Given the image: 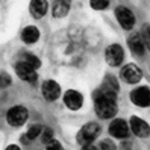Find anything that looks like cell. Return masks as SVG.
<instances>
[{"label": "cell", "instance_id": "cell-11", "mask_svg": "<svg viewBox=\"0 0 150 150\" xmlns=\"http://www.w3.org/2000/svg\"><path fill=\"white\" fill-rule=\"evenodd\" d=\"M130 127H132V132L139 138H147L149 134H150L149 125L144 120H141L139 117H132L130 118Z\"/></svg>", "mask_w": 150, "mask_h": 150}, {"label": "cell", "instance_id": "cell-19", "mask_svg": "<svg viewBox=\"0 0 150 150\" xmlns=\"http://www.w3.org/2000/svg\"><path fill=\"white\" fill-rule=\"evenodd\" d=\"M40 134H41V126L35 125V126H32V127L28 130V134H26V138H28V139H35L37 137H40Z\"/></svg>", "mask_w": 150, "mask_h": 150}, {"label": "cell", "instance_id": "cell-7", "mask_svg": "<svg viewBox=\"0 0 150 150\" xmlns=\"http://www.w3.org/2000/svg\"><path fill=\"white\" fill-rule=\"evenodd\" d=\"M143 77V71L135 64H127L121 68V79L127 83H138Z\"/></svg>", "mask_w": 150, "mask_h": 150}, {"label": "cell", "instance_id": "cell-3", "mask_svg": "<svg viewBox=\"0 0 150 150\" xmlns=\"http://www.w3.org/2000/svg\"><path fill=\"white\" fill-rule=\"evenodd\" d=\"M28 117H29V112H28V109H26L24 106H14L6 114L8 123H9L11 126H14V127L23 126L26 123V120H28Z\"/></svg>", "mask_w": 150, "mask_h": 150}, {"label": "cell", "instance_id": "cell-20", "mask_svg": "<svg viewBox=\"0 0 150 150\" xmlns=\"http://www.w3.org/2000/svg\"><path fill=\"white\" fill-rule=\"evenodd\" d=\"M11 82H12V79H11L9 74H8V73H0V88L9 86Z\"/></svg>", "mask_w": 150, "mask_h": 150}, {"label": "cell", "instance_id": "cell-24", "mask_svg": "<svg viewBox=\"0 0 150 150\" xmlns=\"http://www.w3.org/2000/svg\"><path fill=\"white\" fill-rule=\"evenodd\" d=\"M12 149L14 150H18V147H17V146H9V147H8V150H12Z\"/></svg>", "mask_w": 150, "mask_h": 150}, {"label": "cell", "instance_id": "cell-8", "mask_svg": "<svg viewBox=\"0 0 150 150\" xmlns=\"http://www.w3.org/2000/svg\"><path fill=\"white\" fill-rule=\"evenodd\" d=\"M149 97H150V93H149L147 86H139V88H137V90H134L130 93L132 103H135L137 106H141V108L149 106V103H150Z\"/></svg>", "mask_w": 150, "mask_h": 150}, {"label": "cell", "instance_id": "cell-12", "mask_svg": "<svg viewBox=\"0 0 150 150\" xmlns=\"http://www.w3.org/2000/svg\"><path fill=\"white\" fill-rule=\"evenodd\" d=\"M42 96L47 100L53 102L61 96V86L55 81H46L42 83Z\"/></svg>", "mask_w": 150, "mask_h": 150}, {"label": "cell", "instance_id": "cell-16", "mask_svg": "<svg viewBox=\"0 0 150 150\" xmlns=\"http://www.w3.org/2000/svg\"><path fill=\"white\" fill-rule=\"evenodd\" d=\"M38 38H40V30L35 28V26H28V28L23 29V32H21V40H23L26 44L37 42Z\"/></svg>", "mask_w": 150, "mask_h": 150}, {"label": "cell", "instance_id": "cell-10", "mask_svg": "<svg viewBox=\"0 0 150 150\" xmlns=\"http://www.w3.org/2000/svg\"><path fill=\"white\" fill-rule=\"evenodd\" d=\"M109 134L114 138H127L129 135V127H127V123L123 120V118H117L114 120L111 125H109Z\"/></svg>", "mask_w": 150, "mask_h": 150}, {"label": "cell", "instance_id": "cell-6", "mask_svg": "<svg viewBox=\"0 0 150 150\" xmlns=\"http://www.w3.org/2000/svg\"><path fill=\"white\" fill-rule=\"evenodd\" d=\"M105 58H106V62L111 67H118L121 64L123 58H125V52H123L121 46H118V44H111L106 49Z\"/></svg>", "mask_w": 150, "mask_h": 150}, {"label": "cell", "instance_id": "cell-23", "mask_svg": "<svg viewBox=\"0 0 150 150\" xmlns=\"http://www.w3.org/2000/svg\"><path fill=\"white\" fill-rule=\"evenodd\" d=\"M99 149H115V144L112 143V141H102V143L99 144Z\"/></svg>", "mask_w": 150, "mask_h": 150}, {"label": "cell", "instance_id": "cell-18", "mask_svg": "<svg viewBox=\"0 0 150 150\" xmlns=\"http://www.w3.org/2000/svg\"><path fill=\"white\" fill-rule=\"evenodd\" d=\"M90 5H91L93 9L102 11V9H106V8H108L109 0H90Z\"/></svg>", "mask_w": 150, "mask_h": 150}, {"label": "cell", "instance_id": "cell-1", "mask_svg": "<svg viewBox=\"0 0 150 150\" xmlns=\"http://www.w3.org/2000/svg\"><path fill=\"white\" fill-rule=\"evenodd\" d=\"M117 97H94L96 114L100 118H112L117 114Z\"/></svg>", "mask_w": 150, "mask_h": 150}, {"label": "cell", "instance_id": "cell-15", "mask_svg": "<svg viewBox=\"0 0 150 150\" xmlns=\"http://www.w3.org/2000/svg\"><path fill=\"white\" fill-rule=\"evenodd\" d=\"M70 5H71V0H55L53 9H52L53 17L55 18H62V17H65L70 11Z\"/></svg>", "mask_w": 150, "mask_h": 150}, {"label": "cell", "instance_id": "cell-9", "mask_svg": "<svg viewBox=\"0 0 150 150\" xmlns=\"http://www.w3.org/2000/svg\"><path fill=\"white\" fill-rule=\"evenodd\" d=\"M64 103L67 105V108L73 109V111H77V109H81L82 105H83V97L76 90H68L64 94Z\"/></svg>", "mask_w": 150, "mask_h": 150}, {"label": "cell", "instance_id": "cell-5", "mask_svg": "<svg viewBox=\"0 0 150 150\" xmlns=\"http://www.w3.org/2000/svg\"><path fill=\"white\" fill-rule=\"evenodd\" d=\"M15 73L17 76H18L21 81H26V82H37V71H35V68L32 65H29L28 62H24V61H21V62H17L15 65Z\"/></svg>", "mask_w": 150, "mask_h": 150}, {"label": "cell", "instance_id": "cell-22", "mask_svg": "<svg viewBox=\"0 0 150 150\" xmlns=\"http://www.w3.org/2000/svg\"><path fill=\"white\" fill-rule=\"evenodd\" d=\"M52 138H53V130H52V129H44V132H42V141H44V143H47V141L49 139H52Z\"/></svg>", "mask_w": 150, "mask_h": 150}, {"label": "cell", "instance_id": "cell-2", "mask_svg": "<svg viewBox=\"0 0 150 150\" xmlns=\"http://www.w3.org/2000/svg\"><path fill=\"white\" fill-rule=\"evenodd\" d=\"M99 132H100V125L99 123H88V125H85L81 130H79V134H77V143L81 144L82 147L83 146H88V144H91L93 141L99 137Z\"/></svg>", "mask_w": 150, "mask_h": 150}, {"label": "cell", "instance_id": "cell-21", "mask_svg": "<svg viewBox=\"0 0 150 150\" xmlns=\"http://www.w3.org/2000/svg\"><path fill=\"white\" fill-rule=\"evenodd\" d=\"M47 150H52V149H55V150H62V146H61L59 141H55V139H49L47 141Z\"/></svg>", "mask_w": 150, "mask_h": 150}, {"label": "cell", "instance_id": "cell-14", "mask_svg": "<svg viewBox=\"0 0 150 150\" xmlns=\"http://www.w3.org/2000/svg\"><path fill=\"white\" fill-rule=\"evenodd\" d=\"M127 44H129L130 50L134 52L135 55H138V56L144 55V52H146V44H144V41H143V37H139L138 33L130 35L129 40H127Z\"/></svg>", "mask_w": 150, "mask_h": 150}, {"label": "cell", "instance_id": "cell-4", "mask_svg": "<svg viewBox=\"0 0 150 150\" xmlns=\"http://www.w3.org/2000/svg\"><path fill=\"white\" fill-rule=\"evenodd\" d=\"M115 17H117V20H118V23H120V26L123 29H126V30L134 29L135 17H134V14H132V11L127 9L126 6H118L115 9Z\"/></svg>", "mask_w": 150, "mask_h": 150}, {"label": "cell", "instance_id": "cell-17", "mask_svg": "<svg viewBox=\"0 0 150 150\" xmlns=\"http://www.w3.org/2000/svg\"><path fill=\"white\" fill-rule=\"evenodd\" d=\"M23 61H24V62H28L29 65H32L35 70L41 67L40 59H38L37 56H35V55H30V53H24V55H23Z\"/></svg>", "mask_w": 150, "mask_h": 150}, {"label": "cell", "instance_id": "cell-13", "mask_svg": "<svg viewBox=\"0 0 150 150\" xmlns=\"http://www.w3.org/2000/svg\"><path fill=\"white\" fill-rule=\"evenodd\" d=\"M47 0H32L30 6H29V11L32 14L33 18H42L47 12Z\"/></svg>", "mask_w": 150, "mask_h": 150}]
</instances>
